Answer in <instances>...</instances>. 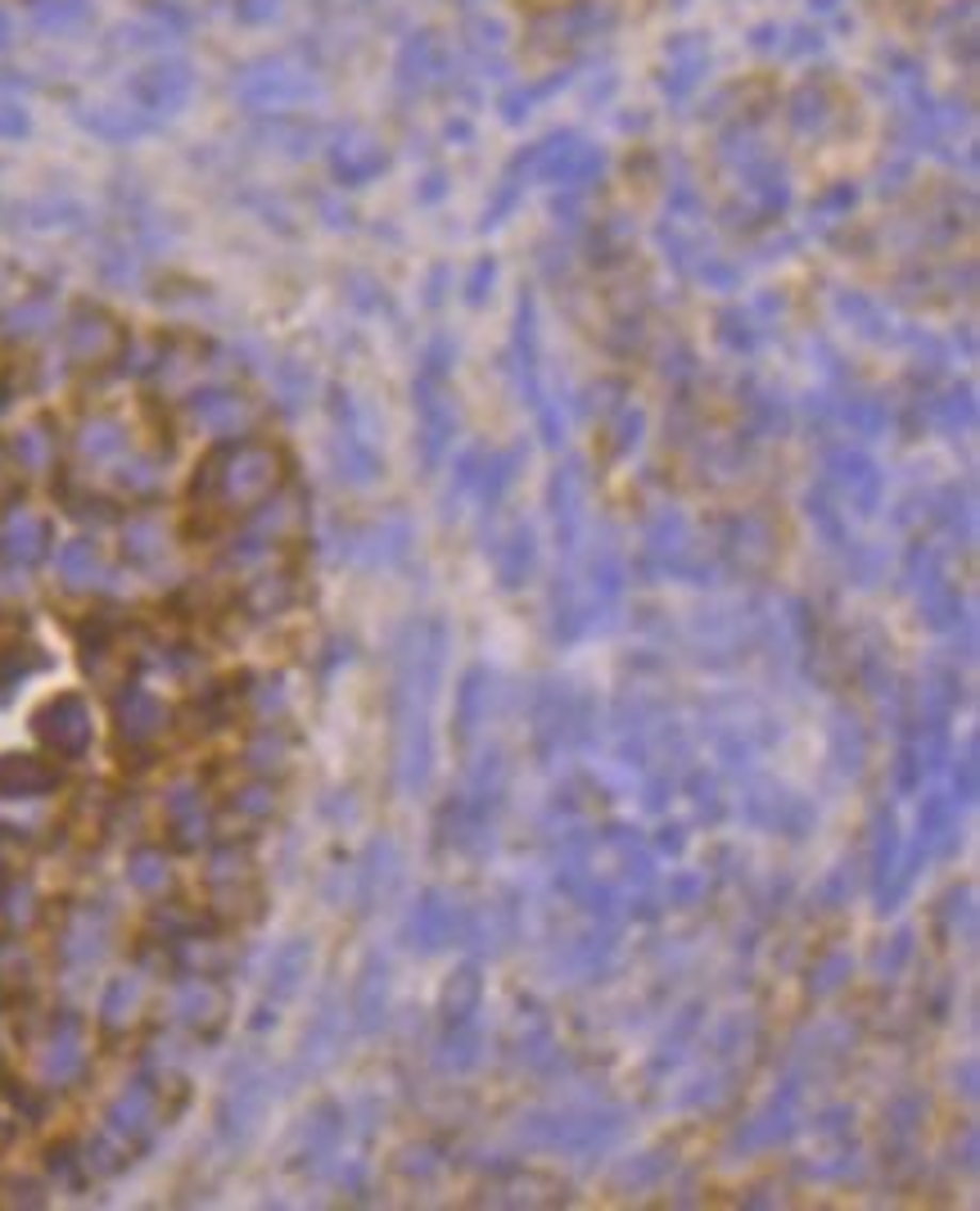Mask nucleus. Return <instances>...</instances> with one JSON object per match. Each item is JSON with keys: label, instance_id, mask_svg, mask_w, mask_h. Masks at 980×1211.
I'll use <instances>...</instances> for the list:
<instances>
[{"label": "nucleus", "instance_id": "f257e3e1", "mask_svg": "<svg viewBox=\"0 0 980 1211\" xmlns=\"http://www.w3.org/2000/svg\"><path fill=\"white\" fill-rule=\"evenodd\" d=\"M36 737L54 755H82L91 742V714L77 696H54V701L36 714Z\"/></svg>", "mask_w": 980, "mask_h": 1211}, {"label": "nucleus", "instance_id": "f03ea898", "mask_svg": "<svg viewBox=\"0 0 980 1211\" xmlns=\"http://www.w3.org/2000/svg\"><path fill=\"white\" fill-rule=\"evenodd\" d=\"M456 932H461V922H456V908L448 904V895H444V891H425V895H420V904L412 908V918H407L412 944H420L425 954H434V950H444V944H448Z\"/></svg>", "mask_w": 980, "mask_h": 1211}, {"label": "nucleus", "instance_id": "7ed1b4c3", "mask_svg": "<svg viewBox=\"0 0 980 1211\" xmlns=\"http://www.w3.org/2000/svg\"><path fill=\"white\" fill-rule=\"evenodd\" d=\"M54 782H60V773L46 769L42 760H28V755H5V760H0V791L14 801L42 796V791H50Z\"/></svg>", "mask_w": 980, "mask_h": 1211}, {"label": "nucleus", "instance_id": "20e7f679", "mask_svg": "<svg viewBox=\"0 0 980 1211\" xmlns=\"http://www.w3.org/2000/svg\"><path fill=\"white\" fill-rule=\"evenodd\" d=\"M393 882H398V845L375 841L371 855H367V868H362V904L375 908L384 895H389Z\"/></svg>", "mask_w": 980, "mask_h": 1211}, {"label": "nucleus", "instance_id": "39448f33", "mask_svg": "<svg viewBox=\"0 0 980 1211\" xmlns=\"http://www.w3.org/2000/svg\"><path fill=\"white\" fill-rule=\"evenodd\" d=\"M479 999H484V976H479V968H461L448 986H444V1017L448 1027H456V1021H470L479 1013Z\"/></svg>", "mask_w": 980, "mask_h": 1211}, {"label": "nucleus", "instance_id": "423d86ee", "mask_svg": "<svg viewBox=\"0 0 980 1211\" xmlns=\"http://www.w3.org/2000/svg\"><path fill=\"white\" fill-rule=\"evenodd\" d=\"M307 963H312V944L307 940H299V944H285V950L276 954V968H272V995L276 1004H285L294 990H299V981H303V972H307Z\"/></svg>", "mask_w": 980, "mask_h": 1211}, {"label": "nucleus", "instance_id": "0eeeda50", "mask_svg": "<svg viewBox=\"0 0 980 1211\" xmlns=\"http://www.w3.org/2000/svg\"><path fill=\"white\" fill-rule=\"evenodd\" d=\"M529 575H533V534L515 529L511 543L497 552V579H502V588H520V583H529Z\"/></svg>", "mask_w": 980, "mask_h": 1211}, {"label": "nucleus", "instance_id": "6e6552de", "mask_svg": "<svg viewBox=\"0 0 980 1211\" xmlns=\"http://www.w3.org/2000/svg\"><path fill=\"white\" fill-rule=\"evenodd\" d=\"M118 724H123L127 737H149L163 724V706L154 701L149 692H127L118 701Z\"/></svg>", "mask_w": 980, "mask_h": 1211}, {"label": "nucleus", "instance_id": "1a4fd4ad", "mask_svg": "<svg viewBox=\"0 0 980 1211\" xmlns=\"http://www.w3.org/2000/svg\"><path fill=\"white\" fill-rule=\"evenodd\" d=\"M384 1004H389V976H384V963H371L362 972V986H357V1017L362 1027H375L384 1017Z\"/></svg>", "mask_w": 980, "mask_h": 1211}, {"label": "nucleus", "instance_id": "9d476101", "mask_svg": "<svg viewBox=\"0 0 980 1211\" xmlns=\"http://www.w3.org/2000/svg\"><path fill=\"white\" fill-rule=\"evenodd\" d=\"M42 538H46L42 524L28 520V516H18V520H10V529H5V556H14V561H36V556H42Z\"/></svg>", "mask_w": 980, "mask_h": 1211}, {"label": "nucleus", "instance_id": "9b49d317", "mask_svg": "<svg viewBox=\"0 0 980 1211\" xmlns=\"http://www.w3.org/2000/svg\"><path fill=\"white\" fill-rule=\"evenodd\" d=\"M136 1004H141V981L118 976L105 995V1021L109 1027H123V1021H131V1013H136Z\"/></svg>", "mask_w": 980, "mask_h": 1211}, {"label": "nucleus", "instance_id": "f8f14e48", "mask_svg": "<svg viewBox=\"0 0 980 1211\" xmlns=\"http://www.w3.org/2000/svg\"><path fill=\"white\" fill-rule=\"evenodd\" d=\"M77 1063H82V1049H77V1027L68 1021L64 1035L54 1039L50 1053H46V1076H50V1081H64V1076L77 1071Z\"/></svg>", "mask_w": 980, "mask_h": 1211}, {"label": "nucleus", "instance_id": "ddd939ff", "mask_svg": "<svg viewBox=\"0 0 980 1211\" xmlns=\"http://www.w3.org/2000/svg\"><path fill=\"white\" fill-rule=\"evenodd\" d=\"M895 855H899V831H895L890 813H881V823H877V859H872V863H877L872 873H877L881 891H886V877L895 873Z\"/></svg>", "mask_w": 980, "mask_h": 1211}, {"label": "nucleus", "instance_id": "4468645a", "mask_svg": "<svg viewBox=\"0 0 980 1211\" xmlns=\"http://www.w3.org/2000/svg\"><path fill=\"white\" fill-rule=\"evenodd\" d=\"M850 976V954H840V950H832V954H822V963L814 968V981H809V990L814 995H832L840 981Z\"/></svg>", "mask_w": 980, "mask_h": 1211}, {"label": "nucleus", "instance_id": "2eb2a0df", "mask_svg": "<svg viewBox=\"0 0 980 1211\" xmlns=\"http://www.w3.org/2000/svg\"><path fill=\"white\" fill-rule=\"evenodd\" d=\"M131 882H136L141 891H163V886H167V863H163V855H154V850H141V855L131 859Z\"/></svg>", "mask_w": 980, "mask_h": 1211}, {"label": "nucleus", "instance_id": "dca6fc26", "mask_svg": "<svg viewBox=\"0 0 980 1211\" xmlns=\"http://www.w3.org/2000/svg\"><path fill=\"white\" fill-rule=\"evenodd\" d=\"M0 914H5L10 922H28L32 918V886L28 882L5 886V891H0Z\"/></svg>", "mask_w": 980, "mask_h": 1211}, {"label": "nucleus", "instance_id": "f3484780", "mask_svg": "<svg viewBox=\"0 0 980 1211\" xmlns=\"http://www.w3.org/2000/svg\"><path fill=\"white\" fill-rule=\"evenodd\" d=\"M909 954H913V936H909V932H899L890 950H881V972H886V976H890V972H899V968L909 963Z\"/></svg>", "mask_w": 980, "mask_h": 1211}, {"label": "nucleus", "instance_id": "a211bd4d", "mask_svg": "<svg viewBox=\"0 0 980 1211\" xmlns=\"http://www.w3.org/2000/svg\"><path fill=\"white\" fill-rule=\"evenodd\" d=\"M958 796H963V801H976V742H967L963 764H958Z\"/></svg>", "mask_w": 980, "mask_h": 1211}, {"label": "nucleus", "instance_id": "6ab92c4d", "mask_svg": "<svg viewBox=\"0 0 980 1211\" xmlns=\"http://www.w3.org/2000/svg\"><path fill=\"white\" fill-rule=\"evenodd\" d=\"M696 886H701V877L682 873V877H674V882H669V900H674V904H687L691 895H696Z\"/></svg>", "mask_w": 980, "mask_h": 1211}]
</instances>
